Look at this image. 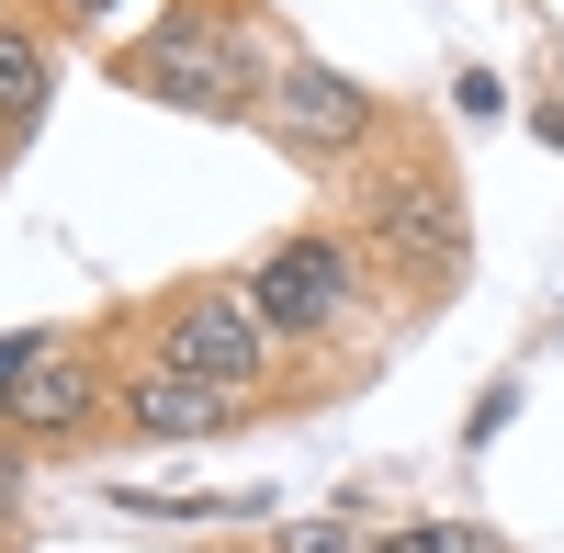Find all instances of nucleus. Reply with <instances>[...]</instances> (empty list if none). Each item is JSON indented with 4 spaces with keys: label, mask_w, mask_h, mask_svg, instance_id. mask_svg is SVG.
I'll return each mask as SVG.
<instances>
[{
    "label": "nucleus",
    "mask_w": 564,
    "mask_h": 553,
    "mask_svg": "<svg viewBox=\"0 0 564 553\" xmlns=\"http://www.w3.org/2000/svg\"><path fill=\"white\" fill-rule=\"evenodd\" d=\"M417 238H430V260H452V249H463V215H452V181H441V170L384 181V249H395V260H417Z\"/></svg>",
    "instance_id": "nucleus-7"
},
{
    "label": "nucleus",
    "mask_w": 564,
    "mask_h": 553,
    "mask_svg": "<svg viewBox=\"0 0 564 553\" xmlns=\"http://www.w3.org/2000/svg\"><path fill=\"white\" fill-rule=\"evenodd\" d=\"M249 294L271 316V339H327L361 316V249L327 238V226H294V238H271L249 260Z\"/></svg>",
    "instance_id": "nucleus-2"
},
{
    "label": "nucleus",
    "mask_w": 564,
    "mask_h": 553,
    "mask_svg": "<svg viewBox=\"0 0 564 553\" xmlns=\"http://www.w3.org/2000/svg\"><path fill=\"white\" fill-rule=\"evenodd\" d=\"M159 361L260 395V373H271V316H260V294H249V283H204V294H181V305L159 316Z\"/></svg>",
    "instance_id": "nucleus-3"
},
{
    "label": "nucleus",
    "mask_w": 564,
    "mask_h": 553,
    "mask_svg": "<svg viewBox=\"0 0 564 553\" xmlns=\"http://www.w3.org/2000/svg\"><path fill=\"white\" fill-rule=\"evenodd\" d=\"M260 124H271L294 159H350L361 135H372V90H361L350 68H327V57H282L271 90H260Z\"/></svg>",
    "instance_id": "nucleus-4"
},
{
    "label": "nucleus",
    "mask_w": 564,
    "mask_h": 553,
    "mask_svg": "<svg viewBox=\"0 0 564 553\" xmlns=\"http://www.w3.org/2000/svg\"><path fill=\"white\" fill-rule=\"evenodd\" d=\"M45 113H57V45H45V34H23L12 12H0V124H12V135H34Z\"/></svg>",
    "instance_id": "nucleus-8"
},
{
    "label": "nucleus",
    "mask_w": 564,
    "mask_h": 553,
    "mask_svg": "<svg viewBox=\"0 0 564 553\" xmlns=\"http://www.w3.org/2000/svg\"><path fill=\"white\" fill-rule=\"evenodd\" d=\"M113 406H124V430H148V441H215V430H238V419H249V395H238V384L181 373V361H159V350L113 384Z\"/></svg>",
    "instance_id": "nucleus-5"
},
{
    "label": "nucleus",
    "mask_w": 564,
    "mask_h": 553,
    "mask_svg": "<svg viewBox=\"0 0 564 553\" xmlns=\"http://www.w3.org/2000/svg\"><path fill=\"white\" fill-rule=\"evenodd\" d=\"M282 57H260V34L238 12H215V0H181L170 23H148V45H124L113 79L124 90H148V102L170 113H204V124H260V90H271Z\"/></svg>",
    "instance_id": "nucleus-1"
},
{
    "label": "nucleus",
    "mask_w": 564,
    "mask_h": 553,
    "mask_svg": "<svg viewBox=\"0 0 564 553\" xmlns=\"http://www.w3.org/2000/svg\"><path fill=\"white\" fill-rule=\"evenodd\" d=\"M282 553H372V542H361V520L327 509V520H282Z\"/></svg>",
    "instance_id": "nucleus-10"
},
{
    "label": "nucleus",
    "mask_w": 564,
    "mask_h": 553,
    "mask_svg": "<svg viewBox=\"0 0 564 553\" xmlns=\"http://www.w3.org/2000/svg\"><path fill=\"white\" fill-rule=\"evenodd\" d=\"M0 497H12V464H0Z\"/></svg>",
    "instance_id": "nucleus-13"
},
{
    "label": "nucleus",
    "mask_w": 564,
    "mask_h": 553,
    "mask_svg": "<svg viewBox=\"0 0 564 553\" xmlns=\"http://www.w3.org/2000/svg\"><path fill=\"white\" fill-rule=\"evenodd\" d=\"M372 553H508V542L475 531V520H406V531H384Z\"/></svg>",
    "instance_id": "nucleus-9"
},
{
    "label": "nucleus",
    "mask_w": 564,
    "mask_h": 553,
    "mask_svg": "<svg viewBox=\"0 0 564 553\" xmlns=\"http://www.w3.org/2000/svg\"><path fill=\"white\" fill-rule=\"evenodd\" d=\"M57 12H68V23H102V12H124V0H57Z\"/></svg>",
    "instance_id": "nucleus-12"
},
{
    "label": "nucleus",
    "mask_w": 564,
    "mask_h": 553,
    "mask_svg": "<svg viewBox=\"0 0 564 553\" xmlns=\"http://www.w3.org/2000/svg\"><path fill=\"white\" fill-rule=\"evenodd\" d=\"M90 419H102V373H90L79 350H45L34 373H23V395H12V430L23 441H68Z\"/></svg>",
    "instance_id": "nucleus-6"
},
{
    "label": "nucleus",
    "mask_w": 564,
    "mask_h": 553,
    "mask_svg": "<svg viewBox=\"0 0 564 553\" xmlns=\"http://www.w3.org/2000/svg\"><path fill=\"white\" fill-rule=\"evenodd\" d=\"M45 350H57L45 328H12V339H0V430H12V395H23V373H34Z\"/></svg>",
    "instance_id": "nucleus-11"
},
{
    "label": "nucleus",
    "mask_w": 564,
    "mask_h": 553,
    "mask_svg": "<svg viewBox=\"0 0 564 553\" xmlns=\"http://www.w3.org/2000/svg\"><path fill=\"white\" fill-rule=\"evenodd\" d=\"M0 148H12V124H0Z\"/></svg>",
    "instance_id": "nucleus-14"
}]
</instances>
